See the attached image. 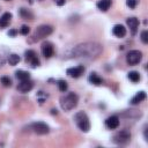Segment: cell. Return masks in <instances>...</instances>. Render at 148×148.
<instances>
[{"label": "cell", "mask_w": 148, "mask_h": 148, "mask_svg": "<svg viewBox=\"0 0 148 148\" xmlns=\"http://www.w3.org/2000/svg\"><path fill=\"white\" fill-rule=\"evenodd\" d=\"M128 79L132 81V82H138L139 80H140V74L138 73V72H135V71H132V72H130L128 73Z\"/></svg>", "instance_id": "23"}, {"label": "cell", "mask_w": 148, "mask_h": 148, "mask_svg": "<svg viewBox=\"0 0 148 148\" xmlns=\"http://www.w3.org/2000/svg\"><path fill=\"white\" fill-rule=\"evenodd\" d=\"M28 128L30 131H32L34 133L36 134H39V135H44V134H47L50 128L49 126L45 124V123H42V121H36V123H32L28 126Z\"/></svg>", "instance_id": "5"}, {"label": "cell", "mask_w": 148, "mask_h": 148, "mask_svg": "<svg viewBox=\"0 0 148 148\" xmlns=\"http://www.w3.org/2000/svg\"><path fill=\"white\" fill-rule=\"evenodd\" d=\"M141 40L143 44H147L148 43V31L147 30H143L141 32Z\"/></svg>", "instance_id": "26"}, {"label": "cell", "mask_w": 148, "mask_h": 148, "mask_svg": "<svg viewBox=\"0 0 148 148\" xmlns=\"http://www.w3.org/2000/svg\"><path fill=\"white\" fill-rule=\"evenodd\" d=\"M88 80H89V82H90V83L96 84V86H99V84H102V82H103L102 77H101V76H98L96 73H91V74L89 75Z\"/></svg>", "instance_id": "19"}, {"label": "cell", "mask_w": 148, "mask_h": 148, "mask_svg": "<svg viewBox=\"0 0 148 148\" xmlns=\"http://www.w3.org/2000/svg\"><path fill=\"white\" fill-rule=\"evenodd\" d=\"M32 88H34V83H32V81H30V80H23V81H21V83L17 86V89H18L21 92H28V91H30Z\"/></svg>", "instance_id": "11"}, {"label": "cell", "mask_w": 148, "mask_h": 148, "mask_svg": "<svg viewBox=\"0 0 148 148\" xmlns=\"http://www.w3.org/2000/svg\"><path fill=\"white\" fill-rule=\"evenodd\" d=\"M83 72H84V67H83V66L71 67V68H68V69L66 71V73H67L69 76H72V77H79V76H81V75L83 74Z\"/></svg>", "instance_id": "10"}, {"label": "cell", "mask_w": 148, "mask_h": 148, "mask_svg": "<svg viewBox=\"0 0 148 148\" xmlns=\"http://www.w3.org/2000/svg\"><path fill=\"white\" fill-rule=\"evenodd\" d=\"M105 125L110 130H114L119 126V118L117 116H111L105 120Z\"/></svg>", "instance_id": "12"}, {"label": "cell", "mask_w": 148, "mask_h": 148, "mask_svg": "<svg viewBox=\"0 0 148 148\" xmlns=\"http://www.w3.org/2000/svg\"><path fill=\"white\" fill-rule=\"evenodd\" d=\"M12 20V14L10 13H3L0 17V28H6L9 25Z\"/></svg>", "instance_id": "15"}, {"label": "cell", "mask_w": 148, "mask_h": 148, "mask_svg": "<svg viewBox=\"0 0 148 148\" xmlns=\"http://www.w3.org/2000/svg\"><path fill=\"white\" fill-rule=\"evenodd\" d=\"M103 51V47L99 43L96 42H84L81 43L72 49V56L73 57H83V58H92L101 54Z\"/></svg>", "instance_id": "1"}, {"label": "cell", "mask_w": 148, "mask_h": 148, "mask_svg": "<svg viewBox=\"0 0 148 148\" xmlns=\"http://www.w3.org/2000/svg\"><path fill=\"white\" fill-rule=\"evenodd\" d=\"M16 34H17V30H15V29H13V30H10V31L8 32L9 36H15Z\"/></svg>", "instance_id": "29"}, {"label": "cell", "mask_w": 148, "mask_h": 148, "mask_svg": "<svg viewBox=\"0 0 148 148\" xmlns=\"http://www.w3.org/2000/svg\"><path fill=\"white\" fill-rule=\"evenodd\" d=\"M20 15L22 18H25V20H32L34 18V14L29 9H25V8L20 9Z\"/></svg>", "instance_id": "20"}, {"label": "cell", "mask_w": 148, "mask_h": 148, "mask_svg": "<svg viewBox=\"0 0 148 148\" xmlns=\"http://www.w3.org/2000/svg\"><path fill=\"white\" fill-rule=\"evenodd\" d=\"M58 87H59V90H60V91H66L67 88H68L67 82L64 81V80H59V82H58Z\"/></svg>", "instance_id": "25"}, {"label": "cell", "mask_w": 148, "mask_h": 148, "mask_svg": "<svg viewBox=\"0 0 148 148\" xmlns=\"http://www.w3.org/2000/svg\"><path fill=\"white\" fill-rule=\"evenodd\" d=\"M0 81H1L2 86H5V87H10L12 86V80L9 79V76H2L0 79Z\"/></svg>", "instance_id": "24"}, {"label": "cell", "mask_w": 148, "mask_h": 148, "mask_svg": "<svg viewBox=\"0 0 148 148\" xmlns=\"http://www.w3.org/2000/svg\"><path fill=\"white\" fill-rule=\"evenodd\" d=\"M15 75H16V77H17L18 80H21V81H23V80H29V77H30L29 72H25V71H16Z\"/></svg>", "instance_id": "21"}, {"label": "cell", "mask_w": 148, "mask_h": 148, "mask_svg": "<svg viewBox=\"0 0 148 148\" xmlns=\"http://www.w3.org/2000/svg\"><path fill=\"white\" fill-rule=\"evenodd\" d=\"M112 34H113L116 37L121 38V37H124V36L126 35V28H125L124 25H121V24H116V25L113 27V29H112Z\"/></svg>", "instance_id": "13"}, {"label": "cell", "mask_w": 148, "mask_h": 148, "mask_svg": "<svg viewBox=\"0 0 148 148\" xmlns=\"http://www.w3.org/2000/svg\"><path fill=\"white\" fill-rule=\"evenodd\" d=\"M74 120H75L76 126L80 128V131L88 132L90 130V121H89V118H88L86 112H83V111L77 112L74 116Z\"/></svg>", "instance_id": "3"}, {"label": "cell", "mask_w": 148, "mask_h": 148, "mask_svg": "<svg viewBox=\"0 0 148 148\" xmlns=\"http://www.w3.org/2000/svg\"><path fill=\"white\" fill-rule=\"evenodd\" d=\"M130 139H131V134L127 131H120L113 136V140L117 143H126L127 141H130Z\"/></svg>", "instance_id": "8"}, {"label": "cell", "mask_w": 148, "mask_h": 148, "mask_svg": "<svg viewBox=\"0 0 148 148\" xmlns=\"http://www.w3.org/2000/svg\"><path fill=\"white\" fill-rule=\"evenodd\" d=\"M77 102H79L77 95L74 92H68L67 95H65L60 98V106L62 110L69 111V110H73L77 105Z\"/></svg>", "instance_id": "2"}, {"label": "cell", "mask_w": 148, "mask_h": 148, "mask_svg": "<svg viewBox=\"0 0 148 148\" xmlns=\"http://www.w3.org/2000/svg\"><path fill=\"white\" fill-rule=\"evenodd\" d=\"M126 23H127V25L130 27L132 34H135L136 30H138V27H139V21H138V18H136V17H128V18L126 20Z\"/></svg>", "instance_id": "14"}, {"label": "cell", "mask_w": 148, "mask_h": 148, "mask_svg": "<svg viewBox=\"0 0 148 148\" xmlns=\"http://www.w3.org/2000/svg\"><path fill=\"white\" fill-rule=\"evenodd\" d=\"M29 31H30V28H29L28 25H22L21 29H20V32H21L22 35H28Z\"/></svg>", "instance_id": "28"}, {"label": "cell", "mask_w": 148, "mask_h": 148, "mask_svg": "<svg viewBox=\"0 0 148 148\" xmlns=\"http://www.w3.org/2000/svg\"><path fill=\"white\" fill-rule=\"evenodd\" d=\"M25 61L29 62L32 67H36L39 65V59L37 58V54L34 50H28L25 51Z\"/></svg>", "instance_id": "7"}, {"label": "cell", "mask_w": 148, "mask_h": 148, "mask_svg": "<svg viewBox=\"0 0 148 148\" xmlns=\"http://www.w3.org/2000/svg\"><path fill=\"white\" fill-rule=\"evenodd\" d=\"M7 1H8V0H7Z\"/></svg>", "instance_id": "32"}, {"label": "cell", "mask_w": 148, "mask_h": 148, "mask_svg": "<svg viewBox=\"0 0 148 148\" xmlns=\"http://www.w3.org/2000/svg\"><path fill=\"white\" fill-rule=\"evenodd\" d=\"M8 56H9V51H8V49L5 47V46H0V67L7 61Z\"/></svg>", "instance_id": "16"}, {"label": "cell", "mask_w": 148, "mask_h": 148, "mask_svg": "<svg viewBox=\"0 0 148 148\" xmlns=\"http://www.w3.org/2000/svg\"><path fill=\"white\" fill-rule=\"evenodd\" d=\"M141 59H142V53H141V51H138V50H132L126 56V62L131 66L139 64L141 61Z\"/></svg>", "instance_id": "6"}, {"label": "cell", "mask_w": 148, "mask_h": 148, "mask_svg": "<svg viewBox=\"0 0 148 148\" xmlns=\"http://www.w3.org/2000/svg\"><path fill=\"white\" fill-rule=\"evenodd\" d=\"M126 5L130 8H135V6L138 5V0H126Z\"/></svg>", "instance_id": "27"}, {"label": "cell", "mask_w": 148, "mask_h": 148, "mask_svg": "<svg viewBox=\"0 0 148 148\" xmlns=\"http://www.w3.org/2000/svg\"><path fill=\"white\" fill-rule=\"evenodd\" d=\"M97 8L102 12H106L111 6V0H98L96 3Z\"/></svg>", "instance_id": "18"}, {"label": "cell", "mask_w": 148, "mask_h": 148, "mask_svg": "<svg viewBox=\"0 0 148 148\" xmlns=\"http://www.w3.org/2000/svg\"><path fill=\"white\" fill-rule=\"evenodd\" d=\"M53 31V28L51 25H47V24H43V25H39L38 28H36L35 32H34V38L36 40L38 39H42V38H45L47 37L49 35H51Z\"/></svg>", "instance_id": "4"}, {"label": "cell", "mask_w": 148, "mask_h": 148, "mask_svg": "<svg viewBox=\"0 0 148 148\" xmlns=\"http://www.w3.org/2000/svg\"><path fill=\"white\" fill-rule=\"evenodd\" d=\"M42 53H43V56L45 57V58H50V57H52L53 56V52H54V50H53V45H52V43H50V42H44L43 44H42Z\"/></svg>", "instance_id": "9"}, {"label": "cell", "mask_w": 148, "mask_h": 148, "mask_svg": "<svg viewBox=\"0 0 148 148\" xmlns=\"http://www.w3.org/2000/svg\"><path fill=\"white\" fill-rule=\"evenodd\" d=\"M145 98H146V92H145V91H139V92H136V94L132 97V99H131V104L135 105V104L142 102Z\"/></svg>", "instance_id": "17"}, {"label": "cell", "mask_w": 148, "mask_h": 148, "mask_svg": "<svg viewBox=\"0 0 148 148\" xmlns=\"http://www.w3.org/2000/svg\"><path fill=\"white\" fill-rule=\"evenodd\" d=\"M0 9H1V7H0Z\"/></svg>", "instance_id": "31"}, {"label": "cell", "mask_w": 148, "mask_h": 148, "mask_svg": "<svg viewBox=\"0 0 148 148\" xmlns=\"http://www.w3.org/2000/svg\"><path fill=\"white\" fill-rule=\"evenodd\" d=\"M7 61L9 62V65L15 66L16 64H18V61H20V57H18L17 54H15V53H12V54H9V56H8Z\"/></svg>", "instance_id": "22"}, {"label": "cell", "mask_w": 148, "mask_h": 148, "mask_svg": "<svg viewBox=\"0 0 148 148\" xmlns=\"http://www.w3.org/2000/svg\"><path fill=\"white\" fill-rule=\"evenodd\" d=\"M56 2H57V5H59V6H62V5L65 3V0H56Z\"/></svg>", "instance_id": "30"}]
</instances>
